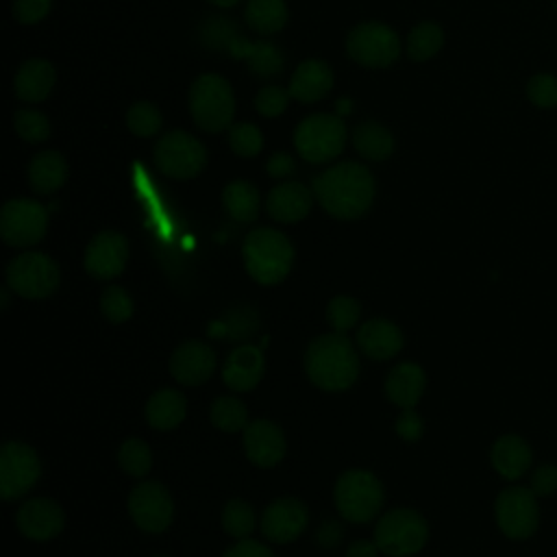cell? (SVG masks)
<instances>
[{"instance_id": "3", "label": "cell", "mask_w": 557, "mask_h": 557, "mask_svg": "<svg viewBox=\"0 0 557 557\" xmlns=\"http://www.w3.org/2000/svg\"><path fill=\"white\" fill-rule=\"evenodd\" d=\"M200 39L215 48V50H226L233 59H242L248 63L250 72L259 78H272L281 74L285 59L281 50L272 41H246L239 37L237 26L224 17H213L207 20L200 28Z\"/></svg>"}, {"instance_id": "11", "label": "cell", "mask_w": 557, "mask_h": 557, "mask_svg": "<svg viewBox=\"0 0 557 557\" xmlns=\"http://www.w3.org/2000/svg\"><path fill=\"white\" fill-rule=\"evenodd\" d=\"M346 52L363 67H389L400 57V39L383 22H361L346 37Z\"/></svg>"}, {"instance_id": "32", "label": "cell", "mask_w": 557, "mask_h": 557, "mask_svg": "<svg viewBox=\"0 0 557 557\" xmlns=\"http://www.w3.org/2000/svg\"><path fill=\"white\" fill-rule=\"evenodd\" d=\"M222 205L237 222H252L259 215L261 198L250 181H231L222 189Z\"/></svg>"}, {"instance_id": "37", "label": "cell", "mask_w": 557, "mask_h": 557, "mask_svg": "<svg viewBox=\"0 0 557 557\" xmlns=\"http://www.w3.org/2000/svg\"><path fill=\"white\" fill-rule=\"evenodd\" d=\"M257 524V516L255 509L242 500V498H233L224 505L222 509V527L231 537L244 540L255 531Z\"/></svg>"}, {"instance_id": "34", "label": "cell", "mask_w": 557, "mask_h": 557, "mask_svg": "<svg viewBox=\"0 0 557 557\" xmlns=\"http://www.w3.org/2000/svg\"><path fill=\"white\" fill-rule=\"evenodd\" d=\"M444 46V30L435 22H420L407 37V54L413 61L433 59Z\"/></svg>"}, {"instance_id": "35", "label": "cell", "mask_w": 557, "mask_h": 557, "mask_svg": "<svg viewBox=\"0 0 557 557\" xmlns=\"http://www.w3.org/2000/svg\"><path fill=\"white\" fill-rule=\"evenodd\" d=\"M209 418L211 424L220 431L226 433H235V431H244L248 426V411L246 405L233 396H220L213 400L211 409H209Z\"/></svg>"}, {"instance_id": "33", "label": "cell", "mask_w": 557, "mask_h": 557, "mask_svg": "<svg viewBox=\"0 0 557 557\" xmlns=\"http://www.w3.org/2000/svg\"><path fill=\"white\" fill-rule=\"evenodd\" d=\"M257 331V313L248 307H233L222 318L213 320L207 326V333L218 339L239 342L250 337Z\"/></svg>"}, {"instance_id": "14", "label": "cell", "mask_w": 557, "mask_h": 557, "mask_svg": "<svg viewBox=\"0 0 557 557\" xmlns=\"http://www.w3.org/2000/svg\"><path fill=\"white\" fill-rule=\"evenodd\" d=\"M498 529L511 540H527L535 533L540 522V509L535 492L531 487L513 485L498 494L494 505Z\"/></svg>"}, {"instance_id": "10", "label": "cell", "mask_w": 557, "mask_h": 557, "mask_svg": "<svg viewBox=\"0 0 557 557\" xmlns=\"http://www.w3.org/2000/svg\"><path fill=\"white\" fill-rule=\"evenodd\" d=\"M59 278V265L46 252H22L7 265V287L22 298H48L57 292Z\"/></svg>"}, {"instance_id": "16", "label": "cell", "mask_w": 557, "mask_h": 557, "mask_svg": "<svg viewBox=\"0 0 557 557\" xmlns=\"http://www.w3.org/2000/svg\"><path fill=\"white\" fill-rule=\"evenodd\" d=\"M128 259V242L117 231H100L85 248V270L100 281L122 274Z\"/></svg>"}, {"instance_id": "12", "label": "cell", "mask_w": 557, "mask_h": 557, "mask_svg": "<svg viewBox=\"0 0 557 557\" xmlns=\"http://www.w3.org/2000/svg\"><path fill=\"white\" fill-rule=\"evenodd\" d=\"M48 228V211L30 198H13L0 211V237L7 246L28 248L44 239Z\"/></svg>"}, {"instance_id": "41", "label": "cell", "mask_w": 557, "mask_h": 557, "mask_svg": "<svg viewBox=\"0 0 557 557\" xmlns=\"http://www.w3.org/2000/svg\"><path fill=\"white\" fill-rule=\"evenodd\" d=\"M359 318H361V305L350 296H335L326 305V322L331 324L333 333L350 331L359 322Z\"/></svg>"}, {"instance_id": "45", "label": "cell", "mask_w": 557, "mask_h": 557, "mask_svg": "<svg viewBox=\"0 0 557 557\" xmlns=\"http://www.w3.org/2000/svg\"><path fill=\"white\" fill-rule=\"evenodd\" d=\"M52 0H13V17L20 24H37L48 17Z\"/></svg>"}, {"instance_id": "5", "label": "cell", "mask_w": 557, "mask_h": 557, "mask_svg": "<svg viewBox=\"0 0 557 557\" xmlns=\"http://www.w3.org/2000/svg\"><path fill=\"white\" fill-rule=\"evenodd\" d=\"M189 113L198 128L222 133L233 126L235 96L220 74H200L189 87Z\"/></svg>"}, {"instance_id": "15", "label": "cell", "mask_w": 557, "mask_h": 557, "mask_svg": "<svg viewBox=\"0 0 557 557\" xmlns=\"http://www.w3.org/2000/svg\"><path fill=\"white\" fill-rule=\"evenodd\" d=\"M128 513L146 533H161L174 518V503L159 481H141L128 496Z\"/></svg>"}, {"instance_id": "49", "label": "cell", "mask_w": 557, "mask_h": 557, "mask_svg": "<svg viewBox=\"0 0 557 557\" xmlns=\"http://www.w3.org/2000/svg\"><path fill=\"white\" fill-rule=\"evenodd\" d=\"M222 557H276V555L261 542L244 537L235 546H231Z\"/></svg>"}, {"instance_id": "20", "label": "cell", "mask_w": 557, "mask_h": 557, "mask_svg": "<svg viewBox=\"0 0 557 557\" xmlns=\"http://www.w3.org/2000/svg\"><path fill=\"white\" fill-rule=\"evenodd\" d=\"M285 448V435L272 420H255L244 429V453L259 468L276 466Z\"/></svg>"}, {"instance_id": "24", "label": "cell", "mask_w": 557, "mask_h": 557, "mask_svg": "<svg viewBox=\"0 0 557 557\" xmlns=\"http://www.w3.org/2000/svg\"><path fill=\"white\" fill-rule=\"evenodd\" d=\"M403 331L385 318H372L363 322L357 331L359 350L374 361L392 359L403 348Z\"/></svg>"}, {"instance_id": "36", "label": "cell", "mask_w": 557, "mask_h": 557, "mask_svg": "<svg viewBox=\"0 0 557 557\" xmlns=\"http://www.w3.org/2000/svg\"><path fill=\"white\" fill-rule=\"evenodd\" d=\"M117 463L126 474L141 479L152 468V450L144 440L131 437V440L122 442V446L117 450Z\"/></svg>"}, {"instance_id": "52", "label": "cell", "mask_w": 557, "mask_h": 557, "mask_svg": "<svg viewBox=\"0 0 557 557\" xmlns=\"http://www.w3.org/2000/svg\"><path fill=\"white\" fill-rule=\"evenodd\" d=\"M211 4H215V7H222V9H228V7H235L239 0H209Z\"/></svg>"}, {"instance_id": "6", "label": "cell", "mask_w": 557, "mask_h": 557, "mask_svg": "<svg viewBox=\"0 0 557 557\" xmlns=\"http://www.w3.org/2000/svg\"><path fill=\"white\" fill-rule=\"evenodd\" d=\"M346 124L331 113H313L305 117L294 131L296 152L307 163H329L339 157L346 146Z\"/></svg>"}, {"instance_id": "9", "label": "cell", "mask_w": 557, "mask_h": 557, "mask_svg": "<svg viewBox=\"0 0 557 557\" xmlns=\"http://www.w3.org/2000/svg\"><path fill=\"white\" fill-rule=\"evenodd\" d=\"M426 540L429 524L413 509H394L385 513L374 529V542L379 550L392 557L416 555L424 548Z\"/></svg>"}, {"instance_id": "50", "label": "cell", "mask_w": 557, "mask_h": 557, "mask_svg": "<svg viewBox=\"0 0 557 557\" xmlns=\"http://www.w3.org/2000/svg\"><path fill=\"white\" fill-rule=\"evenodd\" d=\"M318 540H320V544L326 546V548L337 546V542L342 540V527H339L337 522H326V524H322L320 531H318Z\"/></svg>"}, {"instance_id": "8", "label": "cell", "mask_w": 557, "mask_h": 557, "mask_svg": "<svg viewBox=\"0 0 557 557\" xmlns=\"http://www.w3.org/2000/svg\"><path fill=\"white\" fill-rule=\"evenodd\" d=\"M152 159L157 170L168 178L187 181L198 176L207 165V148L185 131H170L154 144Z\"/></svg>"}, {"instance_id": "40", "label": "cell", "mask_w": 557, "mask_h": 557, "mask_svg": "<svg viewBox=\"0 0 557 557\" xmlns=\"http://www.w3.org/2000/svg\"><path fill=\"white\" fill-rule=\"evenodd\" d=\"M228 146L237 157L252 159L263 148V133L252 122H237L228 128Z\"/></svg>"}, {"instance_id": "30", "label": "cell", "mask_w": 557, "mask_h": 557, "mask_svg": "<svg viewBox=\"0 0 557 557\" xmlns=\"http://www.w3.org/2000/svg\"><path fill=\"white\" fill-rule=\"evenodd\" d=\"M352 146L368 161H385L394 152V137L376 120H363L352 128Z\"/></svg>"}, {"instance_id": "38", "label": "cell", "mask_w": 557, "mask_h": 557, "mask_svg": "<svg viewBox=\"0 0 557 557\" xmlns=\"http://www.w3.org/2000/svg\"><path fill=\"white\" fill-rule=\"evenodd\" d=\"M126 126L137 137H152L161 131L163 117H161V111L157 109V104L139 100V102L128 107Z\"/></svg>"}, {"instance_id": "48", "label": "cell", "mask_w": 557, "mask_h": 557, "mask_svg": "<svg viewBox=\"0 0 557 557\" xmlns=\"http://www.w3.org/2000/svg\"><path fill=\"white\" fill-rule=\"evenodd\" d=\"M265 172L272 178H289L296 172V161L289 152H274L265 163Z\"/></svg>"}, {"instance_id": "21", "label": "cell", "mask_w": 557, "mask_h": 557, "mask_svg": "<svg viewBox=\"0 0 557 557\" xmlns=\"http://www.w3.org/2000/svg\"><path fill=\"white\" fill-rule=\"evenodd\" d=\"M313 198H315L313 189H309L307 185L298 181H285L270 189L265 198V209L272 220L283 224H294L309 213Z\"/></svg>"}, {"instance_id": "42", "label": "cell", "mask_w": 557, "mask_h": 557, "mask_svg": "<svg viewBox=\"0 0 557 557\" xmlns=\"http://www.w3.org/2000/svg\"><path fill=\"white\" fill-rule=\"evenodd\" d=\"M100 311L109 322L122 324L133 315V298L120 285H111L100 296Z\"/></svg>"}, {"instance_id": "51", "label": "cell", "mask_w": 557, "mask_h": 557, "mask_svg": "<svg viewBox=\"0 0 557 557\" xmlns=\"http://www.w3.org/2000/svg\"><path fill=\"white\" fill-rule=\"evenodd\" d=\"M376 555H379V546L376 542H370V540H357L346 550V557H376Z\"/></svg>"}, {"instance_id": "7", "label": "cell", "mask_w": 557, "mask_h": 557, "mask_svg": "<svg viewBox=\"0 0 557 557\" xmlns=\"http://www.w3.org/2000/svg\"><path fill=\"white\" fill-rule=\"evenodd\" d=\"M335 507L352 524L370 522L383 507V485L368 470H348L335 483Z\"/></svg>"}, {"instance_id": "31", "label": "cell", "mask_w": 557, "mask_h": 557, "mask_svg": "<svg viewBox=\"0 0 557 557\" xmlns=\"http://www.w3.org/2000/svg\"><path fill=\"white\" fill-rule=\"evenodd\" d=\"M289 11L285 0H248L244 20L250 30L259 35H274L287 24Z\"/></svg>"}, {"instance_id": "4", "label": "cell", "mask_w": 557, "mask_h": 557, "mask_svg": "<svg viewBox=\"0 0 557 557\" xmlns=\"http://www.w3.org/2000/svg\"><path fill=\"white\" fill-rule=\"evenodd\" d=\"M244 265L248 274L261 285L281 283L294 263L292 242L276 228H255L246 235L244 246Z\"/></svg>"}, {"instance_id": "27", "label": "cell", "mask_w": 557, "mask_h": 557, "mask_svg": "<svg viewBox=\"0 0 557 557\" xmlns=\"http://www.w3.org/2000/svg\"><path fill=\"white\" fill-rule=\"evenodd\" d=\"M70 168L61 152L44 150L35 154L28 163V185L35 194L48 196L54 194L67 181Z\"/></svg>"}, {"instance_id": "22", "label": "cell", "mask_w": 557, "mask_h": 557, "mask_svg": "<svg viewBox=\"0 0 557 557\" xmlns=\"http://www.w3.org/2000/svg\"><path fill=\"white\" fill-rule=\"evenodd\" d=\"M265 370L263 352L252 344H242L224 361L222 368V381L233 392H248L257 387Z\"/></svg>"}, {"instance_id": "28", "label": "cell", "mask_w": 557, "mask_h": 557, "mask_svg": "<svg viewBox=\"0 0 557 557\" xmlns=\"http://www.w3.org/2000/svg\"><path fill=\"white\" fill-rule=\"evenodd\" d=\"M424 387H426V374L418 363H411V361L396 366L385 379L387 398L403 409L413 407L422 398Z\"/></svg>"}, {"instance_id": "29", "label": "cell", "mask_w": 557, "mask_h": 557, "mask_svg": "<svg viewBox=\"0 0 557 557\" xmlns=\"http://www.w3.org/2000/svg\"><path fill=\"white\" fill-rule=\"evenodd\" d=\"M146 420L157 431H172L176 429L187 413V400L176 389H159L146 403Z\"/></svg>"}, {"instance_id": "23", "label": "cell", "mask_w": 557, "mask_h": 557, "mask_svg": "<svg viewBox=\"0 0 557 557\" xmlns=\"http://www.w3.org/2000/svg\"><path fill=\"white\" fill-rule=\"evenodd\" d=\"M331 87H333L331 65L320 59H307L294 70L287 89L294 100L302 104H313L326 98Z\"/></svg>"}, {"instance_id": "54", "label": "cell", "mask_w": 557, "mask_h": 557, "mask_svg": "<svg viewBox=\"0 0 557 557\" xmlns=\"http://www.w3.org/2000/svg\"><path fill=\"white\" fill-rule=\"evenodd\" d=\"M553 9H555V11H557V0H553Z\"/></svg>"}, {"instance_id": "47", "label": "cell", "mask_w": 557, "mask_h": 557, "mask_svg": "<svg viewBox=\"0 0 557 557\" xmlns=\"http://www.w3.org/2000/svg\"><path fill=\"white\" fill-rule=\"evenodd\" d=\"M531 490L535 496H550L557 492V466L544 463L531 474Z\"/></svg>"}, {"instance_id": "17", "label": "cell", "mask_w": 557, "mask_h": 557, "mask_svg": "<svg viewBox=\"0 0 557 557\" xmlns=\"http://www.w3.org/2000/svg\"><path fill=\"white\" fill-rule=\"evenodd\" d=\"M309 524V509L302 500L285 496L272 500L261 516V531L274 544L296 540Z\"/></svg>"}, {"instance_id": "18", "label": "cell", "mask_w": 557, "mask_h": 557, "mask_svg": "<svg viewBox=\"0 0 557 557\" xmlns=\"http://www.w3.org/2000/svg\"><path fill=\"white\" fill-rule=\"evenodd\" d=\"M215 370V352L200 339H187L178 344L170 357V374L187 387L202 385Z\"/></svg>"}, {"instance_id": "19", "label": "cell", "mask_w": 557, "mask_h": 557, "mask_svg": "<svg viewBox=\"0 0 557 557\" xmlns=\"http://www.w3.org/2000/svg\"><path fill=\"white\" fill-rule=\"evenodd\" d=\"M15 522L24 537L46 542L63 531L65 513L50 498H30L20 507Z\"/></svg>"}, {"instance_id": "43", "label": "cell", "mask_w": 557, "mask_h": 557, "mask_svg": "<svg viewBox=\"0 0 557 557\" xmlns=\"http://www.w3.org/2000/svg\"><path fill=\"white\" fill-rule=\"evenodd\" d=\"M527 98L531 104L540 109H555L557 107V76L540 72L529 78L527 83Z\"/></svg>"}, {"instance_id": "46", "label": "cell", "mask_w": 557, "mask_h": 557, "mask_svg": "<svg viewBox=\"0 0 557 557\" xmlns=\"http://www.w3.org/2000/svg\"><path fill=\"white\" fill-rule=\"evenodd\" d=\"M396 433L405 440V442H416L422 437L424 433V420L418 411H413L411 407L409 409H403L400 416L396 418Z\"/></svg>"}, {"instance_id": "2", "label": "cell", "mask_w": 557, "mask_h": 557, "mask_svg": "<svg viewBox=\"0 0 557 557\" xmlns=\"http://www.w3.org/2000/svg\"><path fill=\"white\" fill-rule=\"evenodd\" d=\"M305 372L320 389H348L359 376L357 350L344 333L320 335L305 352Z\"/></svg>"}, {"instance_id": "25", "label": "cell", "mask_w": 557, "mask_h": 557, "mask_svg": "<svg viewBox=\"0 0 557 557\" xmlns=\"http://www.w3.org/2000/svg\"><path fill=\"white\" fill-rule=\"evenodd\" d=\"M57 81V70L46 59L24 61L13 76V91L22 102H41L50 96Z\"/></svg>"}, {"instance_id": "44", "label": "cell", "mask_w": 557, "mask_h": 557, "mask_svg": "<svg viewBox=\"0 0 557 557\" xmlns=\"http://www.w3.org/2000/svg\"><path fill=\"white\" fill-rule=\"evenodd\" d=\"M289 100H292L289 89H283L278 85H268V87H261L257 91L255 109L263 117H276V115H281L287 109Z\"/></svg>"}, {"instance_id": "26", "label": "cell", "mask_w": 557, "mask_h": 557, "mask_svg": "<svg viewBox=\"0 0 557 557\" xmlns=\"http://www.w3.org/2000/svg\"><path fill=\"white\" fill-rule=\"evenodd\" d=\"M490 459L500 476L516 481L531 468L533 453L520 435H503L492 444Z\"/></svg>"}, {"instance_id": "1", "label": "cell", "mask_w": 557, "mask_h": 557, "mask_svg": "<svg viewBox=\"0 0 557 557\" xmlns=\"http://www.w3.org/2000/svg\"><path fill=\"white\" fill-rule=\"evenodd\" d=\"M313 196L320 207L337 220L361 218L376 194L372 172L357 161H342L313 178Z\"/></svg>"}, {"instance_id": "53", "label": "cell", "mask_w": 557, "mask_h": 557, "mask_svg": "<svg viewBox=\"0 0 557 557\" xmlns=\"http://www.w3.org/2000/svg\"><path fill=\"white\" fill-rule=\"evenodd\" d=\"M9 305V296H7V289H2V309H7Z\"/></svg>"}, {"instance_id": "13", "label": "cell", "mask_w": 557, "mask_h": 557, "mask_svg": "<svg viewBox=\"0 0 557 557\" xmlns=\"http://www.w3.org/2000/svg\"><path fill=\"white\" fill-rule=\"evenodd\" d=\"M41 476L37 453L24 442H7L0 448V496L15 500L24 496Z\"/></svg>"}, {"instance_id": "39", "label": "cell", "mask_w": 557, "mask_h": 557, "mask_svg": "<svg viewBox=\"0 0 557 557\" xmlns=\"http://www.w3.org/2000/svg\"><path fill=\"white\" fill-rule=\"evenodd\" d=\"M13 128L26 144H41L50 137V122L48 117L37 109H17L13 113Z\"/></svg>"}]
</instances>
